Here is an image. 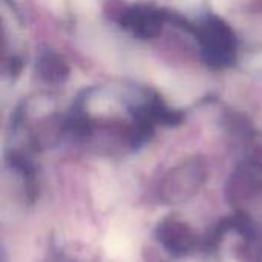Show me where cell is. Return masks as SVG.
I'll list each match as a JSON object with an SVG mask.
<instances>
[{"instance_id":"3","label":"cell","mask_w":262,"mask_h":262,"mask_svg":"<svg viewBox=\"0 0 262 262\" xmlns=\"http://www.w3.org/2000/svg\"><path fill=\"white\" fill-rule=\"evenodd\" d=\"M157 236L161 246L175 256H186L196 246V235L192 227L175 216H169L160 223Z\"/></svg>"},{"instance_id":"2","label":"cell","mask_w":262,"mask_h":262,"mask_svg":"<svg viewBox=\"0 0 262 262\" xmlns=\"http://www.w3.org/2000/svg\"><path fill=\"white\" fill-rule=\"evenodd\" d=\"M229 201L243 213L262 209V164L249 163L236 169L227 187Z\"/></svg>"},{"instance_id":"1","label":"cell","mask_w":262,"mask_h":262,"mask_svg":"<svg viewBox=\"0 0 262 262\" xmlns=\"http://www.w3.org/2000/svg\"><path fill=\"white\" fill-rule=\"evenodd\" d=\"M206 166L192 158L175 166L160 184V200L164 204H181L193 198L206 183Z\"/></svg>"}]
</instances>
